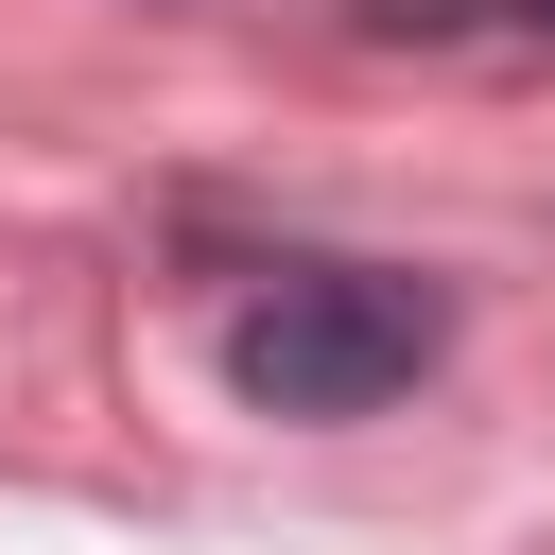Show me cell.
<instances>
[{"label": "cell", "instance_id": "6da1fadb", "mask_svg": "<svg viewBox=\"0 0 555 555\" xmlns=\"http://www.w3.org/2000/svg\"><path fill=\"white\" fill-rule=\"evenodd\" d=\"M451 347V295L434 278H382V260H278L243 312H225V382L260 416H382L416 364Z\"/></svg>", "mask_w": 555, "mask_h": 555}, {"label": "cell", "instance_id": "7a4b0ae2", "mask_svg": "<svg viewBox=\"0 0 555 555\" xmlns=\"http://www.w3.org/2000/svg\"><path fill=\"white\" fill-rule=\"evenodd\" d=\"M520 17H538V35H555V0H520Z\"/></svg>", "mask_w": 555, "mask_h": 555}]
</instances>
